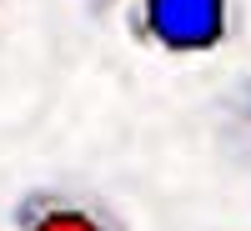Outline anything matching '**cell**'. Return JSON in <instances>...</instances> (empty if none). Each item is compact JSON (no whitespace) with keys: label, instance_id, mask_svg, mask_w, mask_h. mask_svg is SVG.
Instances as JSON below:
<instances>
[{"label":"cell","instance_id":"cell-1","mask_svg":"<svg viewBox=\"0 0 251 231\" xmlns=\"http://www.w3.org/2000/svg\"><path fill=\"white\" fill-rule=\"evenodd\" d=\"M236 0H131L126 30L161 55H211L236 35Z\"/></svg>","mask_w":251,"mask_h":231},{"label":"cell","instance_id":"cell-2","mask_svg":"<svg viewBox=\"0 0 251 231\" xmlns=\"http://www.w3.org/2000/svg\"><path fill=\"white\" fill-rule=\"evenodd\" d=\"M10 231H131L126 216L86 186H30L10 206Z\"/></svg>","mask_w":251,"mask_h":231},{"label":"cell","instance_id":"cell-3","mask_svg":"<svg viewBox=\"0 0 251 231\" xmlns=\"http://www.w3.org/2000/svg\"><path fill=\"white\" fill-rule=\"evenodd\" d=\"M226 136H231L236 151L251 156V76L241 80L231 96H226Z\"/></svg>","mask_w":251,"mask_h":231}]
</instances>
